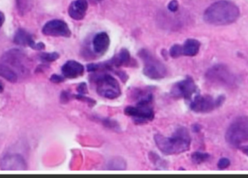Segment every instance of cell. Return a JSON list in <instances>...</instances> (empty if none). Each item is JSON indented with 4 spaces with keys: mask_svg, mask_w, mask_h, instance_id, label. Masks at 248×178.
I'll use <instances>...</instances> for the list:
<instances>
[{
    "mask_svg": "<svg viewBox=\"0 0 248 178\" xmlns=\"http://www.w3.org/2000/svg\"><path fill=\"white\" fill-rule=\"evenodd\" d=\"M238 7L232 1L221 0L211 4L203 15L207 23L214 26H224L234 23L240 16Z\"/></svg>",
    "mask_w": 248,
    "mask_h": 178,
    "instance_id": "1",
    "label": "cell"
},
{
    "mask_svg": "<svg viewBox=\"0 0 248 178\" xmlns=\"http://www.w3.org/2000/svg\"><path fill=\"white\" fill-rule=\"evenodd\" d=\"M154 139L157 148L166 155L182 154L188 151L191 145L190 135L184 127L178 128L172 136L166 137L157 134Z\"/></svg>",
    "mask_w": 248,
    "mask_h": 178,
    "instance_id": "2",
    "label": "cell"
},
{
    "mask_svg": "<svg viewBox=\"0 0 248 178\" xmlns=\"http://www.w3.org/2000/svg\"><path fill=\"white\" fill-rule=\"evenodd\" d=\"M207 79L213 84L221 87L233 88L238 84V78L231 70L223 64L214 65L207 71Z\"/></svg>",
    "mask_w": 248,
    "mask_h": 178,
    "instance_id": "3",
    "label": "cell"
},
{
    "mask_svg": "<svg viewBox=\"0 0 248 178\" xmlns=\"http://www.w3.org/2000/svg\"><path fill=\"white\" fill-rule=\"evenodd\" d=\"M226 140L230 145L240 147L248 141V118L242 116L233 121L226 133Z\"/></svg>",
    "mask_w": 248,
    "mask_h": 178,
    "instance_id": "4",
    "label": "cell"
},
{
    "mask_svg": "<svg viewBox=\"0 0 248 178\" xmlns=\"http://www.w3.org/2000/svg\"><path fill=\"white\" fill-rule=\"evenodd\" d=\"M139 55L144 62L143 73L147 78L153 80H160L166 77L167 74L166 66L148 51L142 49L140 51Z\"/></svg>",
    "mask_w": 248,
    "mask_h": 178,
    "instance_id": "5",
    "label": "cell"
},
{
    "mask_svg": "<svg viewBox=\"0 0 248 178\" xmlns=\"http://www.w3.org/2000/svg\"><path fill=\"white\" fill-rule=\"evenodd\" d=\"M96 90L100 96L108 99H117L122 94V89L119 81L108 74L101 75L97 78Z\"/></svg>",
    "mask_w": 248,
    "mask_h": 178,
    "instance_id": "6",
    "label": "cell"
},
{
    "mask_svg": "<svg viewBox=\"0 0 248 178\" xmlns=\"http://www.w3.org/2000/svg\"><path fill=\"white\" fill-rule=\"evenodd\" d=\"M3 63L8 65L15 72L20 75H28L29 73L28 59L26 55L19 49H10L4 54L1 58Z\"/></svg>",
    "mask_w": 248,
    "mask_h": 178,
    "instance_id": "7",
    "label": "cell"
},
{
    "mask_svg": "<svg viewBox=\"0 0 248 178\" xmlns=\"http://www.w3.org/2000/svg\"><path fill=\"white\" fill-rule=\"evenodd\" d=\"M224 101L225 97L224 96H219L217 99H214L211 96L196 95L192 98L190 109L198 113H208L221 106Z\"/></svg>",
    "mask_w": 248,
    "mask_h": 178,
    "instance_id": "8",
    "label": "cell"
},
{
    "mask_svg": "<svg viewBox=\"0 0 248 178\" xmlns=\"http://www.w3.org/2000/svg\"><path fill=\"white\" fill-rule=\"evenodd\" d=\"M150 102H137V106H127L125 114L131 117L137 124L145 123L154 119L155 113Z\"/></svg>",
    "mask_w": 248,
    "mask_h": 178,
    "instance_id": "9",
    "label": "cell"
},
{
    "mask_svg": "<svg viewBox=\"0 0 248 178\" xmlns=\"http://www.w3.org/2000/svg\"><path fill=\"white\" fill-rule=\"evenodd\" d=\"M198 92V87L192 78H186L176 83L171 89L173 97L183 98L186 100H192L194 95Z\"/></svg>",
    "mask_w": 248,
    "mask_h": 178,
    "instance_id": "10",
    "label": "cell"
},
{
    "mask_svg": "<svg viewBox=\"0 0 248 178\" xmlns=\"http://www.w3.org/2000/svg\"><path fill=\"white\" fill-rule=\"evenodd\" d=\"M42 33L45 36L53 37L69 38L71 36V29L68 24L62 20H49L44 26Z\"/></svg>",
    "mask_w": 248,
    "mask_h": 178,
    "instance_id": "11",
    "label": "cell"
},
{
    "mask_svg": "<svg viewBox=\"0 0 248 178\" xmlns=\"http://www.w3.org/2000/svg\"><path fill=\"white\" fill-rule=\"evenodd\" d=\"M0 168L4 171H24L27 164L20 154H6L0 160Z\"/></svg>",
    "mask_w": 248,
    "mask_h": 178,
    "instance_id": "12",
    "label": "cell"
},
{
    "mask_svg": "<svg viewBox=\"0 0 248 178\" xmlns=\"http://www.w3.org/2000/svg\"><path fill=\"white\" fill-rule=\"evenodd\" d=\"M14 42L20 46H29L36 50H42L45 46L42 42L36 43L31 35L24 29H18L14 36Z\"/></svg>",
    "mask_w": 248,
    "mask_h": 178,
    "instance_id": "13",
    "label": "cell"
},
{
    "mask_svg": "<svg viewBox=\"0 0 248 178\" xmlns=\"http://www.w3.org/2000/svg\"><path fill=\"white\" fill-rule=\"evenodd\" d=\"M88 7L87 0H74L68 7V15L74 20H83L87 14Z\"/></svg>",
    "mask_w": 248,
    "mask_h": 178,
    "instance_id": "14",
    "label": "cell"
},
{
    "mask_svg": "<svg viewBox=\"0 0 248 178\" xmlns=\"http://www.w3.org/2000/svg\"><path fill=\"white\" fill-rule=\"evenodd\" d=\"M62 74L65 78L75 79L84 75V67L76 60H69L62 67Z\"/></svg>",
    "mask_w": 248,
    "mask_h": 178,
    "instance_id": "15",
    "label": "cell"
},
{
    "mask_svg": "<svg viewBox=\"0 0 248 178\" xmlns=\"http://www.w3.org/2000/svg\"><path fill=\"white\" fill-rule=\"evenodd\" d=\"M110 44V37L106 32L97 33L93 40V49L98 55H104L108 50Z\"/></svg>",
    "mask_w": 248,
    "mask_h": 178,
    "instance_id": "16",
    "label": "cell"
},
{
    "mask_svg": "<svg viewBox=\"0 0 248 178\" xmlns=\"http://www.w3.org/2000/svg\"><path fill=\"white\" fill-rule=\"evenodd\" d=\"M183 56L194 57L198 55L201 49L199 41L194 39H189L182 45Z\"/></svg>",
    "mask_w": 248,
    "mask_h": 178,
    "instance_id": "17",
    "label": "cell"
},
{
    "mask_svg": "<svg viewBox=\"0 0 248 178\" xmlns=\"http://www.w3.org/2000/svg\"><path fill=\"white\" fill-rule=\"evenodd\" d=\"M130 62H131V55L129 52L126 49H122L117 55L108 62L111 68L113 66L119 68L123 65H128Z\"/></svg>",
    "mask_w": 248,
    "mask_h": 178,
    "instance_id": "18",
    "label": "cell"
},
{
    "mask_svg": "<svg viewBox=\"0 0 248 178\" xmlns=\"http://www.w3.org/2000/svg\"><path fill=\"white\" fill-rule=\"evenodd\" d=\"M0 76L11 83H16L18 78L17 74L8 65L3 62H0Z\"/></svg>",
    "mask_w": 248,
    "mask_h": 178,
    "instance_id": "19",
    "label": "cell"
},
{
    "mask_svg": "<svg viewBox=\"0 0 248 178\" xmlns=\"http://www.w3.org/2000/svg\"><path fill=\"white\" fill-rule=\"evenodd\" d=\"M210 159V154L207 153L195 152L192 154V160L194 163L197 164H202L205 163Z\"/></svg>",
    "mask_w": 248,
    "mask_h": 178,
    "instance_id": "20",
    "label": "cell"
},
{
    "mask_svg": "<svg viewBox=\"0 0 248 178\" xmlns=\"http://www.w3.org/2000/svg\"><path fill=\"white\" fill-rule=\"evenodd\" d=\"M60 58L59 54L57 52H46L40 55V59L42 62H52L56 61Z\"/></svg>",
    "mask_w": 248,
    "mask_h": 178,
    "instance_id": "21",
    "label": "cell"
},
{
    "mask_svg": "<svg viewBox=\"0 0 248 178\" xmlns=\"http://www.w3.org/2000/svg\"><path fill=\"white\" fill-rule=\"evenodd\" d=\"M169 55L172 58H178L179 57L183 56L182 53V45L174 44L170 47V51H169Z\"/></svg>",
    "mask_w": 248,
    "mask_h": 178,
    "instance_id": "22",
    "label": "cell"
},
{
    "mask_svg": "<svg viewBox=\"0 0 248 178\" xmlns=\"http://www.w3.org/2000/svg\"><path fill=\"white\" fill-rule=\"evenodd\" d=\"M179 8V4L177 0H171L168 4V9H169V11L172 12V13H176L178 11Z\"/></svg>",
    "mask_w": 248,
    "mask_h": 178,
    "instance_id": "23",
    "label": "cell"
},
{
    "mask_svg": "<svg viewBox=\"0 0 248 178\" xmlns=\"http://www.w3.org/2000/svg\"><path fill=\"white\" fill-rule=\"evenodd\" d=\"M230 164H231V163H230L229 159L222 158L218 161V167L220 170H224V169L227 168L230 165Z\"/></svg>",
    "mask_w": 248,
    "mask_h": 178,
    "instance_id": "24",
    "label": "cell"
},
{
    "mask_svg": "<svg viewBox=\"0 0 248 178\" xmlns=\"http://www.w3.org/2000/svg\"><path fill=\"white\" fill-rule=\"evenodd\" d=\"M64 78H65V77L55 74V75H52V77H51L50 81H52V82L55 83V84H59V83L62 82V81H64Z\"/></svg>",
    "mask_w": 248,
    "mask_h": 178,
    "instance_id": "25",
    "label": "cell"
},
{
    "mask_svg": "<svg viewBox=\"0 0 248 178\" xmlns=\"http://www.w3.org/2000/svg\"><path fill=\"white\" fill-rule=\"evenodd\" d=\"M77 90H78V93L81 95H84L88 92L87 91V84H86L85 83H84V84L83 83V84H80Z\"/></svg>",
    "mask_w": 248,
    "mask_h": 178,
    "instance_id": "26",
    "label": "cell"
},
{
    "mask_svg": "<svg viewBox=\"0 0 248 178\" xmlns=\"http://www.w3.org/2000/svg\"><path fill=\"white\" fill-rule=\"evenodd\" d=\"M4 21H5V17H4V15L3 14L2 12L0 11V28L2 26V25L4 24Z\"/></svg>",
    "mask_w": 248,
    "mask_h": 178,
    "instance_id": "27",
    "label": "cell"
},
{
    "mask_svg": "<svg viewBox=\"0 0 248 178\" xmlns=\"http://www.w3.org/2000/svg\"><path fill=\"white\" fill-rule=\"evenodd\" d=\"M240 148H241L243 153H245L246 155L248 156V146H246V147H240Z\"/></svg>",
    "mask_w": 248,
    "mask_h": 178,
    "instance_id": "28",
    "label": "cell"
},
{
    "mask_svg": "<svg viewBox=\"0 0 248 178\" xmlns=\"http://www.w3.org/2000/svg\"><path fill=\"white\" fill-rule=\"evenodd\" d=\"M3 90H4V86H3V84L0 82V93H1Z\"/></svg>",
    "mask_w": 248,
    "mask_h": 178,
    "instance_id": "29",
    "label": "cell"
},
{
    "mask_svg": "<svg viewBox=\"0 0 248 178\" xmlns=\"http://www.w3.org/2000/svg\"><path fill=\"white\" fill-rule=\"evenodd\" d=\"M94 1H100V0H94Z\"/></svg>",
    "mask_w": 248,
    "mask_h": 178,
    "instance_id": "30",
    "label": "cell"
}]
</instances>
